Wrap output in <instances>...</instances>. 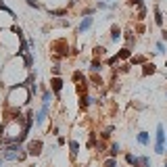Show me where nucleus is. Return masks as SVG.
Here are the masks:
<instances>
[{
	"label": "nucleus",
	"instance_id": "obj_1",
	"mask_svg": "<svg viewBox=\"0 0 167 167\" xmlns=\"http://www.w3.org/2000/svg\"><path fill=\"white\" fill-rule=\"evenodd\" d=\"M2 157L4 161H23L27 157V150L23 148L21 142H13V144L2 146Z\"/></svg>",
	"mask_w": 167,
	"mask_h": 167
},
{
	"label": "nucleus",
	"instance_id": "obj_2",
	"mask_svg": "<svg viewBox=\"0 0 167 167\" xmlns=\"http://www.w3.org/2000/svg\"><path fill=\"white\" fill-rule=\"evenodd\" d=\"M50 52H52L55 59H67V56H71V48H69V44H67L65 38L52 42L50 44Z\"/></svg>",
	"mask_w": 167,
	"mask_h": 167
},
{
	"label": "nucleus",
	"instance_id": "obj_3",
	"mask_svg": "<svg viewBox=\"0 0 167 167\" xmlns=\"http://www.w3.org/2000/svg\"><path fill=\"white\" fill-rule=\"evenodd\" d=\"M165 140H167L165 125H163V123H157V132H155V153H157V155H163V153H165Z\"/></svg>",
	"mask_w": 167,
	"mask_h": 167
},
{
	"label": "nucleus",
	"instance_id": "obj_4",
	"mask_svg": "<svg viewBox=\"0 0 167 167\" xmlns=\"http://www.w3.org/2000/svg\"><path fill=\"white\" fill-rule=\"evenodd\" d=\"M42 146H44V142H42L40 138H36V140H29V142H27L25 150H27L29 157H40V155H42Z\"/></svg>",
	"mask_w": 167,
	"mask_h": 167
},
{
	"label": "nucleus",
	"instance_id": "obj_5",
	"mask_svg": "<svg viewBox=\"0 0 167 167\" xmlns=\"http://www.w3.org/2000/svg\"><path fill=\"white\" fill-rule=\"evenodd\" d=\"M48 84H50V90L55 92V96L59 98V96H61V90H63V84H65V82H63V77L61 75H52Z\"/></svg>",
	"mask_w": 167,
	"mask_h": 167
},
{
	"label": "nucleus",
	"instance_id": "obj_6",
	"mask_svg": "<svg viewBox=\"0 0 167 167\" xmlns=\"http://www.w3.org/2000/svg\"><path fill=\"white\" fill-rule=\"evenodd\" d=\"M92 25H94V17H92V15H88V17H82L79 25H77V34H86V31H88Z\"/></svg>",
	"mask_w": 167,
	"mask_h": 167
},
{
	"label": "nucleus",
	"instance_id": "obj_7",
	"mask_svg": "<svg viewBox=\"0 0 167 167\" xmlns=\"http://www.w3.org/2000/svg\"><path fill=\"white\" fill-rule=\"evenodd\" d=\"M104 67H107V65H104L103 59H94V56H92V61H90V71L92 73H100Z\"/></svg>",
	"mask_w": 167,
	"mask_h": 167
},
{
	"label": "nucleus",
	"instance_id": "obj_8",
	"mask_svg": "<svg viewBox=\"0 0 167 167\" xmlns=\"http://www.w3.org/2000/svg\"><path fill=\"white\" fill-rule=\"evenodd\" d=\"M123 40H125V46H136V42H138V38L134 36V31L132 29H123Z\"/></svg>",
	"mask_w": 167,
	"mask_h": 167
},
{
	"label": "nucleus",
	"instance_id": "obj_9",
	"mask_svg": "<svg viewBox=\"0 0 167 167\" xmlns=\"http://www.w3.org/2000/svg\"><path fill=\"white\" fill-rule=\"evenodd\" d=\"M155 73H157V65H155L153 61L148 63L146 61L144 65H142V77H148V75H155Z\"/></svg>",
	"mask_w": 167,
	"mask_h": 167
},
{
	"label": "nucleus",
	"instance_id": "obj_10",
	"mask_svg": "<svg viewBox=\"0 0 167 167\" xmlns=\"http://www.w3.org/2000/svg\"><path fill=\"white\" fill-rule=\"evenodd\" d=\"M153 15H155V25L163 27V23H165V17H163V13H161V7H159V4H155V7H153Z\"/></svg>",
	"mask_w": 167,
	"mask_h": 167
},
{
	"label": "nucleus",
	"instance_id": "obj_11",
	"mask_svg": "<svg viewBox=\"0 0 167 167\" xmlns=\"http://www.w3.org/2000/svg\"><path fill=\"white\" fill-rule=\"evenodd\" d=\"M121 38H123V29L113 23V25H111V36H109V40H111V42H117V40H121Z\"/></svg>",
	"mask_w": 167,
	"mask_h": 167
},
{
	"label": "nucleus",
	"instance_id": "obj_12",
	"mask_svg": "<svg viewBox=\"0 0 167 167\" xmlns=\"http://www.w3.org/2000/svg\"><path fill=\"white\" fill-rule=\"evenodd\" d=\"M96 8L98 11H109V13H113V11H117V2H100V0H96Z\"/></svg>",
	"mask_w": 167,
	"mask_h": 167
},
{
	"label": "nucleus",
	"instance_id": "obj_13",
	"mask_svg": "<svg viewBox=\"0 0 167 167\" xmlns=\"http://www.w3.org/2000/svg\"><path fill=\"white\" fill-rule=\"evenodd\" d=\"M55 92L52 90H48V88H44V90H42V104H48L50 107V103H52V100H55Z\"/></svg>",
	"mask_w": 167,
	"mask_h": 167
},
{
	"label": "nucleus",
	"instance_id": "obj_14",
	"mask_svg": "<svg viewBox=\"0 0 167 167\" xmlns=\"http://www.w3.org/2000/svg\"><path fill=\"white\" fill-rule=\"evenodd\" d=\"M136 142H138L140 146H148V144H150V134H148V132H138Z\"/></svg>",
	"mask_w": 167,
	"mask_h": 167
},
{
	"label": "nucleus",
	"instance_id": "obj_15",
	"mask_svg": "<svg viewBox=\"0 0 167 167\" xmlns=\"http://www.w3.org/2000/svg\"><path fill=\"white\" fill-rule=\"evenodd\" d=\"M132 48H130V46H123V48L121 50H117V56H119V61H130V59H132Z\"/></svg>",
	"mask_w": 167,
	"mask_h": 167
},
{
	"label": "nucleus",
	"instance_id": "obj_16",
	"mask_svg": "<svg viewBox=\"0 0 167 167\" xmlns=\"http://www.w3.org/2000/svg\"><path fill=\"white\" fill-rule=\"evenodd\" d=\"M144 63H146L144 55H132V59H130V65H132V67H142Z\"/></svg>",
	"mask_w": 167,
	"mask_h": 167
},
{
	"label": "nucleus",
	"instance_id": "obj_17",
	"mask_svg": "<svg viewBox=\"0 0 167 167\" xmlns=\"http://www.w3.org/2000/svg\"><path fill=\"white\" fill-rule=\"evenodd\" d=\"M92 104V98L88 96V92H86V94H79V109H88V107H90Z\"/></svg>",
	"mask_w": 167,
	"mask_h": 167
},
{
	"label": "nucleus",
	"instance_id": "obj_18",
	"mask_svg": "<svg viewBox=\"0 0 167 167\" xmlns=\"http://www.w3.org/2000/svg\"><path fill=\"white\" fill-rule=\"evenodd\" d=\"M69 153H71V159L77 157V153H79V142L77 140H69Z\"/></svg>",
	"mask_w": 167,
	"mask_h": 167
},
{
	"label": "nucleus",
	"instance_id": "obj_19",
	"mask_svg": "<svg viewBox=\"0 0 167 167\" xmlns=\"http://www.w3.org/2000/svg\"><path fill=\"white\" fill-rule=\"evenodd\" d=\"M48 17H67V8H48Z\"/></svg>",
	"mask_w": 167,
	"mask_h": 167
},
{
	"label": "nucleus",
	"instance_id": "obj_20",
	"mask_svg": "<svg viewBox=\"0 0 167 167\" xmlns=\"http://www.w3.org/2000/svg\"><path fill=\"white\" fill-rule=\"evenodd\" d=\"M119 153H121V144H119V142H113V144L109 146V157H117Z\"/></svg>",
	"mask_w": 167,
	"mask_h": 167
},
{
	"label": "nucleus",
	"instance_id": "obj_21",
	"mask_svg": "<svg viewBox=\"0 0 167 167\" xmlns=\"http://www.w3.org/2000/svg\"><path fill=\"white\" fill-rule=\"evenodd\" d=\"M104 55H107V48L104 46H94V50H92V56L94 59H103Z\"/></svg>",
	"mask_w": 167,
	"mask_h": 167
},
{
	"label": "nucleus",
	"instance_id": "obj_22",
	"mask_svg": "<svg viewBox=\"0 0 167 167\" xmlns=\"http://www.w3.org/2000/svg\"><path fill=\"white\" fill-rule=\"evenodd\" d=\"M125 163L132 165V167H138V157L132 155V153H125Z\"/></svg>",
	"mask_w": 167,
	"mask_h": 167
},
{
	"label": "nucleus",
	"instance_id": "obj_23",
	"mask_svg": "<svg viewBox=\"0 0 167 167\" xmlns=\"http://www.w3.org/2000/svg\"><path fill=\"white\" fill-rule=\"evenodd\" d=\"M90 82H92V86H96V88H100V86H104L103 77L98 75V73H92V75H90Z\"/></svg>",
	"mask_w": 167,
	"mask_h": 167
},
{
	"label": "nucleus",
	"instance_id": "obj_24",
	"mask_svg": "<svg viewBox=\"0 0 167 167\" xmlns=\"http://www.w3.org/2000/svg\"><path fill=\"white\" fill-rule=\"evenodd\" d=\"M136 8H138V17H136V19H138V21H144L146 19V13H148L146 7H144V4H140V7H136Z\"/></svg>",
	"mask_w": 167,
	"mask_h": 167
},
{
	"label": "nucleus",
	"instance_id": "obj_25",
	"mask_svg": "<svg viewBox=\"0 0 167 167\" xmlns=\"http://www.w3.org/2000/svg\"><path fill=\"white\" fill-rule=\"evenodd\" d=\"M119 56L117 55H113V56H109V59H107V61H104V65H107V67H113V65H119Z\"/></svg>",
	"mask_w": 167,
	"mask_h": 167
},
{
	"label": "nucleus",
	"instance_id": "obj_26",
	"mask_svg": "<svg viewBox=\"0 0 167 167\" xmlns=\"http://www.w3.org/2000/svg\"><path fill=\"white\" fill-rule=\"evenodd\" d=\"M103 167H117V157H109L103 161Z\"/></svg>",
	"mask_w": 167,
	"mask_h": 167
},
{
	"label": "nucleus",
	"instance_id": "obj_27",
	"mask_svg": "<svg viewBox=\"0 0 167 167\" xmlns=\"http://www.w3.org/2000/svg\"><path fill=\"white\" fill-rule=\"evenodd\" d=\"M155 46H157V50H155L157 55H167V50H165V42H163V40H159L157 44H155Z\"/></svg>",
	"mask_w": 167,
	"mask_h": 167
},
{
	"label": "nucleus",
	"instance_id": "obj_28",
	"mask_svg": "<svg viewBox=\"0 0 167 167\" xmlns=\"http://www.w3.org/2000/svg\"><path fill=\"white\" fill-rule=\"evenodd\" d=\"M0 11H4V13H8L11 17H13V19H17V15H15V11H13V8H8L7 4L2 2V0H0Z\"/></svg>",
	"mask_w": 167,
	"mask_h": 167
},
{
	"label": "nucleus",
	"instance_id": "obj_29",
	"mask_svg": "<svg viewBox=\"0 0 167 167\" xmlns=\"http://www.w3.org/2000/svg\"><path fill=\"white\" fill-rule=\"evenodd\" d=\"M138 167H150V157H138Z\"/></svg>",
	"mask_w": 167,
	"mask_h": 167
},
{
	"label": "nucleus",
	"instance_id": "obj_30",
	"mask_svg": "<svg viewBox=\"0 0 167 167\" xmlns=\"http://www.w3.org/2000/svg\"><path fill=\"white\" fill-rule=\"evenodd\" d=\"M113 130H115V127H113V125H107V127H104V132L100 134V136H103V140H107V138H111V134H113Z\"/></svg>",
	"mask_w": 167,
	"mask_h": 167
},
{
	"label": "nucleus",
	"instance_id": "obj_31",
	"mask_svg": "<svg viewBox=\"0 0 167 167\" xmlns=\"http://www.w3.org/2000/svg\"><path fill=\"white\" fill-rule=\"evenodd\" d=\"M11 34H15L17 38H23V29L19 25H11Z\"/></svg>",
	"mask_w": 167,
	"mask_h": 167
},
{
	"label": "nucleus",
	"instance_id": "obj_32",
	"mask_svg": "<svg viewBox=\"0 0 167 167\" xmlns=\"http://www.w3.org/2000/svg\"><path fill=\"white\" fill-rule=\"evenodd\" d=\"M25 4L31 7V8H36V11H40V8H42V4L38 2V0H25Z\"/></svg>",
	"mask_w": 167,
	"mask_h": 167
},
{
	"label": "nucleus",
	"instance_id": "obj_33",
	"mask_svg": "<svg viewBox=\"0 0 167 167\" xmlns=\"http://www.w3.org/2000/svg\"><path fill=\"white\" fill-rule=\"evenodd\" d=\"M96 11H98V8L96 7H94V8H84V11H82V17H88V15H94V13H96Z\"/></svg>",
	"mask_w": 167,
	"mask_h": 167
},
{
	"label": "nucleus",
	"instance_id": "obj_34",
	"mask_svg": "<svg viewBox=\"0 0 167 167\" xmlns=\"http://www.w3.org/2000/svg\"><path fill=\"white\" fill-rule=\"evenodd\" d=\"M130 69H132V65H130V63H123V65L119 67V71H117V73H127Z\"/></svg>",
	"mask_w": 167,
	"mask_h": 167
},
{
	"label": "nucleus",
	"instance_id": "obj_35",
	"mask_svg": "<svg viewBox=\"0 0 167 167\" xmlns=\"http://www.w3.org/2000/svg\"><path fill=\"white\" fill-rule=\"evenodd\" d=\"M127 4L130 7H140V4H144V0H127Z\"/></svg>",
	"mask_w": 167,
	"mask_h": 167
},
{
	"label": "nucleus",
	"instance_id": "obj_36",
	"mask_svg": "<svg viewBox=\"0 0 167 167\" xmlns=\"http://www.w3.org/2000/svg\"><path fill=\"white\" fill-rule=\"evenodd\" d=\"M52 75H61V65H55L52 67Z\"/></svg>",
	"mask_w": 167,
	"mask_h": 167
},
{
	"label": "nucleus",
	"instance_id": "obj_37",
	"mask_svg": "<svg viewBox=\"0 0 167 167\" xmlns=\"http://www.w3.org/2000/svg\"><path fill=\"white\" fill-rule=\"evenodd\" d=\"M59 25H63V27H69L71 23H69V19H61V21H59Z\"/></svg>",
	"mask_w": 167,
	"mask_h": 167
},
{
	"label": "nucleus",
	"instance_id": "obj_38",
	"mask_svg": "<svg viewBox=\"0 0 167 167\" xmlns=\"http://www.w3.org/2000/svg\"><path fill=\"white\" fill-rule=\"evenodd\" d=\"M56 144H59V146H63V144H67V140L63 138V136H59V140H56Z\"/></svg>",
	"mask_w": 167,
	"mask_h": 167
},
{
	"label": "nucleus",
	"instance_id": "obj_39",
	"mask_svg": "<svg viewBox=\"0 0 167 167\" xmlns=\"http://www.w3.org/2000/svg\"><path fill=\"white\" fill-rule=\"evenodd\" d=\"M161 40L167 42V29H161Z\"/></svg>",
	"mask_w": 167,
	"mask_h": 167
},
{
	"label": "nucleus",
	"instance_id": "obj_40",
	"mask_svg": "<svg viewBox=\"0 0 167 167\" xmlns=\"http://www.w3.org/2000/svg\"><path fill=\"white\" fill-rule=\"evenodd\" d=\"M100 2H113V0H100Z\"/></svg>",
	"mask_w": 167,
	"mask_h": 167
},
{
	"label": "nucleus",
	"instance_id": "obj_41",
	"mask_svg": "<svg viewBox=\"0 0 167 167\" xmlns=\"http://www.w3.org/2000/svg\"><path fill=\"white\" fill-rule=\"evenodd\" d=\"M165 69H167V56H165Z\"/></svg>",
	"mask_w": 167,
	"mask_h": 167
},
{
	"label": "nucleus",
	"instance_id": "obj_42",
	"mask_svg": "<svg viewBox=\"0 0 167 167\" xmlns=\"http://www.w3.org/2000/svg\"><path fill=\"white\" fill-rule=\"evenodd\" d=\"M165 153H167V140H165Z\"/></svg>",
	"mask_w": 167,
	"mask_h": 167
},
{
	"label": "nucleus",
	"instance_id": "obj_43",
	"mask_svg": "<svg viewBox=\"0 0 167 167\" xmlns=\"http://www.w3.org/2000/svg\"><path fill=\"white\" fill-rule=\"evenodd\" d=\"M163 167H167V161H165V165H163Z\"/></svg>",
	"mask_w": 167,
	"mask_h": 167
},
{
	"label": "nucleus",
	"instance_id": "obj_44",
	"mask_svg": "<svg viewBox=\"0 0 167 167\" xmlns=\"http://www.w3.org/2000/svg\"><path fill=\"white\" fill-rule=\"evenodd\" d=\"M165 98H167V92H165Z\"/></svg>",
	"mask_w": 167,
	"mask_h": 167
}]
</instances>
